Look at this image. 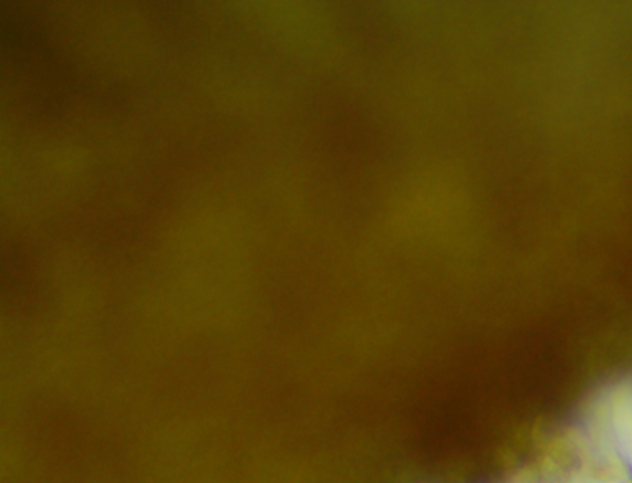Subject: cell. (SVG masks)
<instances>
[{
    "label": "cell",
    "mask_w": 632,
    "mask_h": 483,
    "mask_svg": "<svg viewBox=\"0 0 632 483\" xmlns=\"http://www.w3.org/2000/svg\"><path fill=\"white\" fill-rule=\"evenodd\" d=\"M623 483H632V472Z\"/></svg>",
    "instance_id": "3957f363"
},
{
    "label": "cell",
    "mask_w": 632,
    "mask_h": 483,
    "mask_svg": "<svg viewBox=\"0 0 632 483\" xmlns=\"http://www.w3.org/2000/svg\"><path fill=\"white\" fill-rule=\"evenodd\" d=\"M631 472L629 460L609 450L588 460L584 477L589 483H623Z\"/></svg>",
    "instance_id": "6da1fadb"
},
{
    "label": "cell",
    "mask_w": 632,
    "mask_h": 483,
    "mask_svg": "<svg viewBox=\"0 0 632 483\" xmlns=\"http://www.w3.org/2000/svg\"><path fill=\"white\" fill-rule=\"evenodd\" d=\"M509 483H532L530 480L527 479H518V480H512Z\"/></svg>",
    "instance_id": "7a4b0ae2"
}]
</instances>
